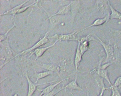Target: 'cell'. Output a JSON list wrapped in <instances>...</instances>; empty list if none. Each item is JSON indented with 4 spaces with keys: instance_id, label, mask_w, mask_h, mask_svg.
<instances>
[{
    "instance_id": "obj_28",
    "label": "cell",
    "mask_w": 121,
    "mask_h": 96,
    "mask_svg": "<svg viewBox=\"0 0 121 96\" xmlns=\"http://www.w3.org/2000/svg\"><path fill=\"white\" fill-rule=\"evenodd\" d=\"M118 24L121 25V21H119V22H118Z\"/></svg>"
},
{
    "instance_id": "obj_5",
    "label": "cell",
    "mask_w": 121,
    "mask_h": 96,
    "mask_svg": "<svg viewBox=\"0 0 121 96\" xmlns=\"http://www.w3.org/2000/svg\"><path fill=\"white\" fill-rule=\"evenodd\" d=\"M26 78L27 80L28 85V90L27 96H32L35 91L36 90L37 87L39 85H42L45 84H48V83H52L54 82H56V80L52 81V82H47L44 83H41V84H36L35 83H34L30 80V78L28 76L27 73H26Z\"/></svg>"
},
{
    "instance_id": "obj_21",
    "label": "cell",
    "mask_w": 121,
    "mask_h": 96,
    "mask_svg": "<svg viewBox=\"0 0 121 96\" xmlns=\"http://www.w3.org/2000/svg\"><path fill=\"white\" fill-rule=\"evenodd\" d=\"M16 25H17V24H14V25H13V26L12 27V28H10L7 31V32H6V33L4 34L3 35H0V42H2V41H3L5 40L6 39V38H7V37L8 36V34H9V32H10L11 30L14 28L15 27H16Z\"/></svg>"
},
{
    "instance_id": "obj_7",
    "label": "cell",
    "mask_w": 121,
    "mask_h": 96,
    "mask_svg": "<svg viewBox=\"0 0 121 96\" xmlns=\"http://www.w3.org/2000/svg\"><path fill=\"white\" fill-rule=\"evenodd\" d=\"M110 15H107L105 16L104 17L102 18H98L96 19L93 23L92 24H91L90 25H89L86 28H83L81 30L78 31V32H82L86 29H88L91 27H94V26H100V25H102L103 24L105 23L108 22V21L110 20Z\"/></svg>"
},
{
    "instance_id": "obj_16",
    "label": "cell",
    "mask_w": 121,
    "mask_h": 96,
    "mask_svg": "<svg viewBox=\"0 0 121 96\" xmlns=\"http://www.w3.org/2000/svg\"><path fill=\"white\" fill-rule=\"evenodd\" d=\"M42 68L47 70V71H51L56 72L58 73L60 71V68L58 66L53 64H44L42 65Z\"/></svg>"
},
{
    "instance_id": "obj_26",
    "label": "cell",
    "mask_w": 121,
    "mask_h": 96,
    "mask_svg": "<svg viewBox=\"0 0 121 96\" xmlns=\"http://www.w3.org/2000/svg\"><path fill=\"white\" fill-rule=\"evenodd\" d=\"M13 96H19V95H18V94H14V95H13Z\"/></svg>"
},
{
    "instance_id": "obj_11",
    "label": "cell",
    "mask_w": 121,
    "mask_h": 96,
    "mask_svg": "<svg viewBox=\"0 0 121 96\" xmlns=\"http://www.w3.org/2000/svg\"><path fill=\"white\" fill-rule=\"evenodd\" d=\"M82 53L80 50L79 44H78V47L76 49V52L75 55V60H74L75 68L76 72L78 71V67L82 60Z\"/></svg>"
},
{
    "instance_id": "obj_10",
    "label": "cell",
    "mask_w": 121,
    "mask_h": 96,
    "mask_svg": "<svg viewBox=\"0 0 121 96\" xmlns=\"http://www.w3.org/2000/svg\"><path fill=\"white\" fill-rule=\"evenodd\" d=\"M71 13V3H70L69 5L65 6H63V7L61 8H60L57 12L50 16L48 19H47L46 20H48V19H51L52 17L56 15H68V14H70V13Z\"/></svg>"
},
{
    "instance_id": "obj_3",
    "label": "cell",
    "mask_w": 121,
    "mask_h": 96,
    "mask_svg": "<svg viewBox=\"0 0 121 96\" xmlns=\"http://www.w3.org/2000/svg\"><path fill=\"white\" fill-rule=\"evenodd\" d=\"M48 32H47L46 33L43 37L42 39H41L40 40H39L38 42H37L32 47H31V48L26 49V50H24V51L22 52L21 53L17 54L14 57H13L10 60H9L8 62L7 63L10 62L11 60H12L14 58H16V57L18 56L19 55L26 54L27 53L31 52L34 50L38 48L39 47H40V46H41L45 44L48 43Z\"/></svg>"
},
{
    "instance_id": "obj_17",
    "label": "cell",
    "mask_w": 121,
    "mask_h": 96,
    "mask_svg": "<svg viewBox=\"0 0 121 96\" xmlns=\"http://www.w3.org/2000/svg\"><path fill=\"white\" fill-rule=\"evenodd\" d=\"M53 73L54 72L51 71H46L37 73L36 75V80L35 83L37 84L39 80L49 76L51 75H53Z\"/></svg>"
},
{
    "instance_id": "obj_4",
    "label": "cell",
    "mask_w": 121,
    "mask_h": 96,
    "mask_svg": "<svg viewBox=\"0 0 121 96\" xmlns=\"http://www.w3.org/2000/svg\"><path fill=\"white\" fill-rule=\"evenodd\" d=\"M95 5L98 11H99L102 15H105V16L110 14L109 12L110 8L108 0L96 1Z\"/></svg>"
},
{
    "instance_id": "obj_15",
    "label": "cell",
    "mask_w": 121,
    "mask_h": 96,
    "mask_svg": "<svg viewBox=\"0 0 121 96\" xmlns=\"http://www.w3.org/2000/svg\"><path fill=\"white\" fill-rule=\"evenodd\" d=\"M29 1L30 0L26 1H25L24 3H23L20 4L19 5L17 6H16V7L12 8V9H10V10H9L7 12L4 13L0 14V16L4 15H13V16H15L16 14H17L19 11L22 8V6H23L25 4H26V3Z\"/></svg>"
},
{
    "instance_id": "obj_14",
    "label": "cell",
    "mask_w": 121,
    "mask_h": 96,
    "mask_svg": "<svg viewBox=\"0 0 121 96\" xmlns=\"http://www.w3.org/2000/svg\"><path fill=\"white\" fill-rule=\"evenodd\" d=\"M108 3L111 11L110 15V19H117L121 20V13L113 8L109 0H108Z\"/></svg>"
},
{
    "instance_id": "obj_20",
    "label": "cell",
    "mask_w": 121,
    "mask_h": 96,
    "mask_svg": "<svg viewBox=\"0 0 121 96\" xmlns=\"http://www.w3.org/2000/svg\"><path fill=\"white\" fill-rule=\"evenodd\" d=\"M111 32H112V36L115 38L119 39L121 40V30L112 29Z\"/></svg>"
},
{
    "instance_id": "obj_2",
    "label": "cell",
    "mask_w": 121,
    "mask_h": 96,
    "mask_svg": "<svg viewBox=\"0 0 121 96\" xmlns=\"http://www.w3.org/2000/svg\"><path fill=\"white\" fill-rule=\"evenodd\" d=\"M78 31H75L72 33L67 34H56L51 37H49L48 38L55 39L58 41H78L80 37L77 36Z\"/></svg>"
},
{
    "instance_id": "obj_23",
    "label": "cell",
    "mask_w": 121,
    "mask_h": 96,
    "mask_svg": "<svg viewBox=\"0 0 121 96\" xmlns=\"http://www.w3.org/2000/svg\"><path fill=\"white\" fill-rule=\"evenodd\" d=\"M113 64V63H107L104 64H103V65H102L101 66H96L95 68H100V69H102V70H106V69H107L108 67L110 66L111 65H112Z\"/></svg>"
},
{
    "instance_id": "obj_22",
    "label": "cell",
    "mask_w": 121,
    "mask_h": 96,
    "mask_svg": "<svg viewBox=\"0 0 121 96\" xmlns=\"http://www.w3.org/2000/svg\"><path fill=\"white\" fill-rule=\"evenodd\" d=\"M37 1H36L34 2L33 3L29 5L25 6V7H23V8H22L19 10V12H18L17 14L23 12L25 11L26 10H27L29 8H30V7H31V6H34L35 5H36V3H37L36 2H37Z\"/></svg>"
},
{
    "instance_id": "obj_27",
    "label": "cell",
    "mask_w": 121,
    "mask_h": 96,
    "mask_svg": "<svg viewBox=\"0 0 121 96\" xmlns=\"http://www.w3.org/2000/svg\"><path fill=\"white\" fill-rule=\"evenodd\" d=\"M118 89H119L121 88V84L118 87Z\"/></svg>"
},
{
    "instance_id": "obj_12",
    "label": "cell",
    "mask_w": 121,
    "mask_h": 96,
    "mask_svg": "<svg viewBox=\"0 0 121 96\" xmlns=\"http://www.w3.org/2000/svg\"><path fill=\"white\" fill-rule=\"evenodd\" d=\"M77 74L76 75L75 80L69 83L64 87V89H68L71 90H82L83 89L77 83Z\"/></svg>"
},
{
    "instance_id": "obj_6",
    "label": "cell",
    "mask_w": 121,
    "mask_h": 96,
    "mask_svg": "<svg viewBox=\"0 0 121 96\" xmlns=\"http://www.w3.org/2000/svg\"><path fill=\"white\" fill-rule=\"evenodd\" d=\"M93 72L97 74L99 76L103 79L106 80L108 82L109 84L110 85V86L112 85L111 81H110L107 70H102L100 68H95L92 70L90 72V73Z\"/></svg>"
},
{
    "instance_id": "obj_19",
    "label": "cell",
    "mask_w": 121,
    "mask_h": 96,
    "mask_svg": "<svg viewBox=\"0 0 121 96\" xmlns=\"http://www.w3.org/2000/svg\"><path fill=\"white\" fill-rule=\"evenodd\" d=\"M64 87L60 88H56L55 89L53 90V91H52L51 92L46 94L43 95L41 96H55L59 92L63 90L64 89Z\"/></svg>"
},
{
    "instance_id": "obj_8",
    "label": "cell",
    "mask_w": 121,
    "mask_h": 96,
    "mask_svg": "<svg viewBox=\"0 0 121 96\" xmlns=\"http://www.w3.org/2000/svg\"><path fill=\"white\" fill-rule=\"evenodd\" d=\"M57 42H58V41L57 40H56V41L53 44L47 47H44V48H38L36 49L34 51L32 52V53H31V55H30L29 58H30L32 55L35 54L36 56L35 60H36L37 59L39 58V57H41L42 56H43V54L48 49L52 48V47L54 46Z\"/></svg>"
},
{
    "instance_id": "obj_25",
    "label": "cell",
    "mask_w": 121,
    "mask_h": 96,
    "mask_svg": "<svg viewBox=\"0 0 121 96\" xmlns=\"http://www.w3.org/2000/svg\"><path fill=\"white\" fill-rule=\"evenodd\" d=\"M106 90H107V87H106L105 86V85H104L102 87V88L101 92H100V93L99 94L98 96H103L104 92Z\"/></svg>"
},
{
    "instance_id": "obj_1",
    "label": "cell",
    "mask_w": 121,
    "mask_h": 96,
    "mask_svg": "<svg viewBox=\"0 0 121 96\" xmlns=\"http://www.w3.org/2000/svg\"><path fill=\"white\" fill-rule=\"evenodd\" d=\"M97 39L98 42L102 46L106 54V58L104 61V64L108 63H115L118 59V56L115 52V44L112 46L111 44L110 41L108 44H106L100 39L95 35H94Z\"/></svg>"
},
{
    "instance_id": "obj_13",
    "label": "cell",
    "mask_w": 121,
    "mask_h": 96,
    "mask_svg": "<svg viewBox=\"0 0 121 96\" xmlns=\"http://www.w3.org/2000/svg\"><path fill=\"white\" fill-rule=\"evenodd\" d=\"M71 13L73 18H74L78 13L81 6L80 1H72L71 2Z\"/></svg>"
},
{
    "instance_id": "obj_24",
    "label": "cell",
    "mask_w": 121,
    "mask_h": 96,
    "mask_svg": "<svg viewBox=\"0 0 121 96\" xmlns=\"http://www.w3.org/2000/svg\"><path fill=\"white\" fill-rule=\"evenodd\" d=\"M121 84V76L118 77L115 81L113 85L115 87L118 88Z\"/></svg>"
},
{
    "instance_id": "obj_9",
    "label": "cell",
    "mask_w": 121,
    "mask_h": 96,
    "mask_svg": "<svg viewBox=\"0 0 121 96\" xmlns=\"http://www.w3.org/2000/svg\"><path fill=\"white\" fill-rule=\"evenodd\" d=\"M69 79V78H64V79H62L61 80H60L59 82L55 83V84H53L50 85L49 86H47L45 88L43 89H38L37 90L38 91H40L41 92V94L39 96H41L43 95L46 94H48L49 92H51L52 91H53L54 89H55L56 87L59 84L63 82L64 80Z\"/></svg>"
},
{
    "instance_id": "obj_18",
    "label": "cell",
    "mask_w": 121,
    "mask_h": 96,
    "mask_svg": "<svg viewBox=\"0 0 121 96\" xmlns=\"http://www.w3.org/2000/svg\"><path fill=\"white\" fill-rule=\"evenodd\" d=\"M109 89L112 90V94L110 96H121V93L117 87H115L112 85V86L107 87V89Z\"/></svg>"
}]
</instances>
